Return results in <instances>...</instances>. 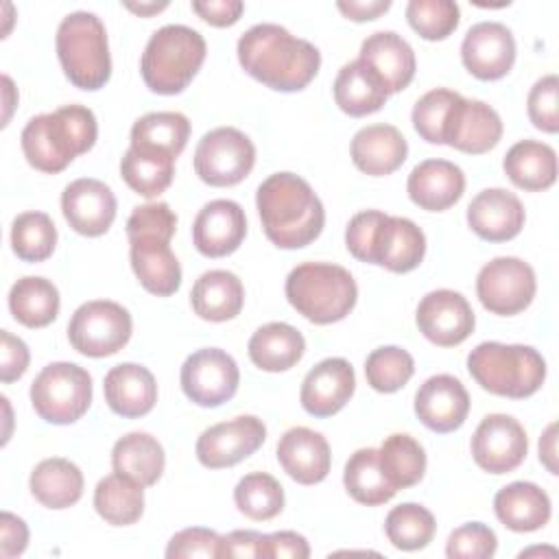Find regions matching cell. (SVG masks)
Listing matches in <instances>:
<instances>
[{"label": "cell", "instance_id": "obj_1", "mask_svg": "<svg viewBox=\"0 0 559 559\" xmlns=\"http://www.w3.org/2000/svg\"><path fill=\"white\" fill-rule=\"evenodd\" d=\"M238 61L247 74L277 92H299L319 72L321 52L280 24H255L238 39Z\"/></svg>", "mask_w": 559, "mask_h": 559}, {"label": "cell", "instance_id": "obj_2", "mask_svg": "<svg viewBox=\"0 0 559 559\" xmlns=\"http://www.w3.org/2000/svg\"><path fill=\"white\" fill-rule=\"evenodd\" d=\"M266 238L280 249H301L319 238L325 210L310 183L293 173L266 177L255 192Z\"/></svg>", "mask_w": 559, "mask_h": 559}, {"label": "cell", "instance_id": "obj_3", "mask_svg": "<svg viewBox=\"0 0 559 559\" xmlns=\"http://www.w3.org/2000/svg\"><path fill=\"white\" fill-rule=\"evenodd\" d=\"M345 247L360 262L380 264L393 273H408L424 260L426 236L411 218L365 210L347 223Z\"/></svg>", "mask_w": 559, "mask_h": 559}, {"label": "cell", "instance_id": "obj_4", "mask_svg": "<svg viewBox=\"0 0 559 559\" xmlns=\"http://www.w3.org/2000/svg\"><path fill=\"white\" fill-rule=\"evenodd\" d=\"M98 135L96 116L83 105H63L26 122L20 142L26 162L41 173H61L76 155L87 153Z\"/></svg>", "mask_w": 559, "mask_h": 559}, {"label": "cell", "instance_id": "obj_5", "mask_svg": "<svg viewBox=\"0 0 559 559\" xmlns=\"http://www.w3.org/2000/svg\"><path fill=\"white\" fill-rule=\"evenodd\" d=\"M205 52L207 46L199 31L186 24H166L146 41L140 59L142 79L155 94H179L203 66Z\"/></svg>", "mask_w": 559, "mask_h": 559}, {"label": "cell", "instance_id": "obj_6", "mask_svg": "<svg viewBox=\"0 0 559 559\" xmlns=\"http://www.w3.org/2000/svg\"><path fill=\"white\" fill-rule=\"evenodd\" d=\"M288 304L317 325L345 319L358 299L352 273L330 262L297 264L286 277Z\"/></svg>", "mask_w": 559, "mask_h": 559}, {"label": "cell", "instance_id": "obj_7", "mask_svg": "<svg viewBox=\"0 0 559 559\" xmlns=\"http://www.w3.org/2000/svg\"><path fill=\"white\" fill-rule=\"evenodd\" d=\"M467 371L485 391L522 400L542 389L546 380V360L531 345L485 341L469 352Z\"/></svg>", "mask_w": 559, "mask_h": 559}, {"label": "cell", "instance_id": "obj_8", "mask_svg": "<svg viewBox=\"0 0 559 559\" xmlns=\"http://www.w3.org/2000/svg\"><path fill=\"white\" fill-rule=\"evenodd\" d=\"M59 63L72 85L81 90H100L111 76V57L107 31L96 13H68L55 37Z\"/></svg>", "mask_w": 559, "mask_h": 559}, {"label": "cell", "instance_id": "obj_9", "mask_svg": "<svg viewBox=\"0 0 559 559\" xmlns=\"http://www.w3.org/2000/svg\"><path fill=\"white\" fill-rule=\"evenodd\" d=\"M31 404L48 424H74L92 404V376L74 362H50L31 384Z\"/></svg>", "mask_w": 559, "mask_h": 559}, {"label": "cell", "instance_id": "obj_10", "mask_svg": "<svg viewBox=\"0 0 559 559\" xmlns=\"http://www.w3.org/2000/svg\"><path fill=\"white\" fill-rule=\"evenodd\" d=\"M133 321L127 308L109 299H94L81 304L70 323V345L92 358H105L120 352L131 338Z\"/></svg>", "mask_w": 559, "mask_h": 559}, {"label": "cell", "instance_id": "obj_11", "mask_svg": "<svg viewBox=\"0 0 559 559\" xmlns=\"http://www.w3.org/2000/svg\"><path fill=\"white\" fill-rule=\"evenodd\" d=\"M255 164L253 142L234 127L207 131L194 148V173L214 188L240 183Z\"/></svg>", "mask_w": 559, "mask_h": 559}, {"label": "cell", "instance_id": "obj_12", "mask_svg": "<svg viewBox=\"0 0 559 559\" xmlns=\"http://www.w3.org/2000/svg\"><path fill=\"white\" fill-rule=\"evenodd\" d=\"M537 280L528 262L511 255L493 258L476 277V295L480 304L500 317L526 310L535 297Z\"/></svg>", "mask_w": 559, "mask_h": 559}, {"label": "cell", "instance_id": "obj_13", "mask_svg": "<svg viewBox=\"0 0 559 559\" xmlns=\"http://www.w3.org/2000/svg\"><path fill=\"white\" fill-rule=\"evenodd\" d=\"M179 380L190 402L214 408L236 395L240 371L227 352L218 347H203L186 358Z\"/></svg>", "mask_w": 559, "mask_h": 559}, {"label": "cell", "instance_id": "obj_14", "mask_svg": "<svg viewBox=\"0 0 559 559\" xmlns=\"http://www.w3.org/2000/svg\"><path fill=\"white\" fill-rule=\"evenodd\" d=\"M266 439V426L255 415H240L205 428L197 439V459L210 469L231 467L251 456Z\"/></svg>", "mask_w": 559, "mask_h": 559}, {"label": "cell", "instance_id": "obj_15", "mask_svg": "<svg viewBox=\"0 0 559 559\" xmlns=\"http://www.w3.org/2000/svg\"><path fill=\"white\" fill-rule=\"evenodd\" d=\"M528 452V437L522 424L502 413L487 415L472 437V456L489 474L513 472Z\"/></svg>", "mask_w": 559, "mask_h": 559}, {"label": "cell", "instance_id": "obj_16", "mask_svg": "<svg viewBox=\"0 0 559 559\" xmlns=\"http://www.w3.org/2000/svg\"><path fill=\"white\" fill-rule=\"evenodd\" d=\"M419 332L439 347H454L474 332V310L467 299L450 288L428 293L417 306Z\"/></svg>", "mask_w": 559, "mask_h": 559}, {"label": "cell", "instance_id": "obj_17", "mask_svg": "<svg viewBox=\"0 0 559 559\" xmlns=\"http://www.w3.org/2000/svg\"><path fill=\"white\" fill-rule=\"evenodd\" d=\"M461 59L467 72L480 81L502 79L513 68L515 39L500 22H478L463 37Z\"/></svg>", "mask_w": 559, "mask_h": 559}, {"label": "cell", "instance_id": "obj_18", "mask_svg": "<svg viewBox=\"0 0 559 559\" xmlns=\"http://www.w3.org/2000/svg\"><path fill=\"white\" fill-rule=\"evenodd\" d=\"M61 212L76 234L103 236L116 218V197L100 179H74L61 192Z\"/></svg>", "mask_w": 559, "mask_h": 559}, {"label": "cell", "instance_id": "obj_19", "mask_svg": "<svg viewBox=\"0 0 559 559\" xmlns=\"http://www.w3.org/2000/svg\"><path fill=\"white\" fill-rule=\"evenodd\" d=\"M247 234L245 210L229 199L205 203L192 223V242L207 258L234 253Z\"/></svg>", "mask_w": 559, "mask_h": 559}, {"label": "cell", "instance_id": "obj_20", "mask_svg": "<svg viewBox=\"0 0 559 559\" xmlns=\"http://www.w3.org/2000/svg\"><path fill=\"white\" fill-rule=\"evenodd\" d=\"M469 413V395L463 382L450 373L428 378L415 393V415L432 432H452Z\"/></svg>", "mask_w": 559, "mask_h": 559}, {"label": "cell", "instance_id": "obj_21", "mask_svg": "<svg viewBox=\"0 0 559 559\" xmlns=\"http://www.w3.org/2000/svg\"><path fill=\"white\" fill-rule=\"evenodd\" d=\"M354 389V367L345 358H325L306 373L299 400L312 417H330L349 402Z\"/></svg>", "mask_w": 559, "mask_h": 559}, {"label": "cell", "instance_id": "obj_22", "mask_svg": "<svg viewBox=\"0 0 559 559\" xmlns=\"http://www.w3.org/2000/svg\"><path fill=\"white\" fill-rule=\"evenodd\" d=\"M467 225L489 242L515 238L524 227V207L520 199L504 188H487L467 205Z\"/></svg>", "mask_w": 559, "mask_h": 559}, {"label": "cell", "instance_id": "obj_23", "mask_svg": "<svg viewBox=\"0 0 559 559\" xmlns=\"http://www.w3.org/2000/svg\"><path fill=\"white\" fill-rule=\"evenodd\" d=\"M500 138L502 120L498 111L483 100L461 96L445 129V144L469 155H480L493 148Z\"/></svg>", "mask_w": 559, "mask_h": 559}, {"label": "cell", "instance_id": "obj_24", "mask_svg": "<svg viewBox=\"0 0 559 559\" xmlns=\"http://www.w3.org/2000/svg\"><path fill=\"white\" fill-rule=\"evenodd\" d=\"M277 461L293 480L301 485H317L328 476L332 454L321 432L297 426L280 437Z\"/></svg>", "mask_w": 559, "mask_h": 559}, {"label": "cell", "instance_id": "obj_25", "mask_svg": "<svg viewBox=\"0 0 559 559\" xmlns=\"http://www.w3.org/2000/svg\"><path fill=\"white\" fill-rule=\"evenodd\" d=\"M358 59L382 81L389 94L404 90L415 76V52L411 44L393 31L369 35L360 46Z\"/></svg>", "mask_w": 559, "mask_h": 559}, {"label": "cell", "instance_id": "obj_26", "mask_svg": "<svg viewBox=\"0 0 559 559\" xmlns=\"http://www.w3.org/2000/svg\"><path fill=\"white\" fill-rule=\"evenodd\" d=\"M465 190L463 170L448 159L419 162L406 181V192L415 205L428 212H443L452 207Z\"/></svg>", "mask_w": 559, "mask_h": 559}, {"label": "cell", "instance_id": "obj_27", "mask_svg": "<svg viewBox=\"0 0 559 559\" xmlns=\"http://www.w3.org/2000/svg\"><path fill=\"white\" fill-rule=\"evenodd\" d=\"M107 406L120 417H142L153 411L157 402V382L153 373L135 362H120L111 367L103 382Z\"/></svg>", "mask_w": 559, "mask_h": 559}, {"label": "cell", "instance_id": "obj_28", "mask_svg": "<svg viewBox=\"0 0 559 559\" xmlns=\"http://www.w3.org/2000/svg\"><path fill=\"white\" fill-rule=\"evenodd\" d=\"M352 162L354 166L371 177L391 175L397 170L406 155L408 144L400 129L393 124H369L352 138Z\"/></svg>", "mask_w": 559, "mask_h": 559}, {"label": "cell", "instance_id": "obj_29", "mask_svg": "<svg viewBox=\"0 0 559 559\" xmlns=\"http://www.w3.org/2000/svg\"><path fill=\"white\" fill-rule=\"evenodd\" d=\"M129 245L131 269L140 284L157 297L177 293L181 284V266L170 251V245L159 238H135L129 240Z\"/></svg>", "mask_w": 559, "mask_h": 559}, {"label": "cell", "instance_id": "obj_30", "mask_svg": "<svg viewBox=\"0 0 559 559\" xmlns=\"http://www.w3.org/2000/svg\"><path fill=\"white\" fill-rule=\"evenodd\" d=\"M493 511L509 531L531 533L548 524L550 498L539 485L515 480L496 493Z\"/></svg>", "mask_w": 559, "mask_h": 559}, {"label": "cell", "instance_id": "obj_31", "mask_svg": "<svg viewBox=\"0 0 559 559\" xmlns=\"http://www.w3.org/2000/svg\"><path fill=\"white\" fill-rule=\"evenodd\" d=\"M245 301V288L238 275L231 271L214 269L205 271L192 286V310L205 321H229L240 314Z\"/></svg>", "mask_w": 559, "mask_h": 559}, {"label": "cell", "instance_id": "obj_32", "mask_svg": "<svg viewBox=\"0 0 559 559\" xmlns=\"http://www.w3.org/2000/svg\"><path fill=\"white\" fill-rule=\"evenodd\" d=\"M249 358L251 362L262 371H286L295 367L304 352L306 341L297 328L273 321L262 328H258L249 338Z\"/></svg>", "mask_w": 559, "mask_h": 559}, {"label": "cell", "instance_id": "obj_33", "mask_svg": "<svg viewBox=\"0 0 559 559\" xmlns=\"http://www.w3.org/2000/svg\"><path fill=\"white\" fill-rule=\"evenodd\" d=\"M28 487L44 507L68 509L83 496V472L68 459H44L31 472Z\"/></svg>", "mask_w": 559, "mask_h": 559}, {"label": "cell", "instance_id": "obj_34", "mask_svg": "<svg viewBox=\"0 0 559 559\" xmlns=\"http://www.w3.org/2000/svg\"><path fill=\"white\" fill-rule=\"evenodd\" d=\"M502 168L518 188L539 192L557 179V153L544 142L520 140L507 151Z\"/></svg>", "mask_w": 559, "mask_h": 559}, {"label": "cell", "instance_id": "obj_35", "mask_svg": "<svg viewBox=\"0 0 559 559\" xmlns=\"http://www.w3.org/2000/svg\"><path fill=\"white\" fill-rule=\"evenodd\" d=\"M111 465L114 472L135 480L142 487H151L159 480L166 456L162 443L148 432H129L114 443Z\"/></svg>", "mask_w": 559, "mask_h": 559}, {"label": "cell", "instance_id": "obj_36", "mask_svg": "<svg viewBox=\"0 0 559 559\" xmlns=\"http://www.w3.org/2000/svg\"><path fill=\"white\" fill-rule=\"evenodd\" d=\"M389 92L382 81L360 61L345 63L334 79V100L347 116L376 114L386 103Z\"/></svg>", "mask_w": 559, "mask_h": 559}, {"label": "cell", "instance_id": "obj_37", "mask_svg": "<svg viewBox=\"0 0 559 559\" xmlns=\"http://www.w3.org/2000/svg\"><path fill=\"white\" fill-rule=\"evenodd\" d=\"M190 120L179 111H151L131 127V146L177 159L186 148Z\"/></svg>", "mask_w": 559, "mask_h": 559}, {"label": "cell", "instance_id": "obj_38", "mask_svg": "<svg viewBox=\"0 0 559 559\" xmlns=\"http://www.w3.org/2000/svg\"><path fill=\"white\" fill-rule=\"evenodd\" d=\"M9 310L26 328H46L59 314V290L46 277H20L9 290Z\"/></svg>", "mask_w": 559, "mask_h": 559}, {"label": "cell", "instance_id": "obj_39", "mask_svg": "<svg viewBox=\"0 0 559 559\" xmlns=\"http://www.w3.org/2000/svg\"><path fill=\"white\" fill-rule=\"evenodd\" d=\"M96 513L114 526H129L142 518L144 491L135 480L114 472L98 480L94 489Z\"/></svg>", "mask_w": 559, "mask_h": 559}, {"label": "cell", "instance_id": "obj_40", "mask_svg": "<svg viewBox=\"0 0 559 559\" xmlns=\"http://www.w3.org/2000/svg\"><path fill=\"white\" fill-rule=\"evenodd\" d=\"M343 485L347 493L365 507L384 504L395 496V489L382 474L376 448H360L347 459Z\"/></svg>", "mask_w": 559, "mask_h": 559}, {"label": "cell", "instance_id": "obj_41", "mask_svg": "<svg viewBox=\"0 0 559 559\" xmlns=\"http://www.w3.org/2000/svg\"><path fill=\"white\" fill-rule=\"evenodd\" d=\"M378 461L382 474L395 491L417 485L426 472V452L421 443L411 435L402 432H395L382 441L378 450Z\"/></svg>", "mask_w": 559, "mask_h": 559}, {"label": "cell", "instance_id": "obj_42", "mask_svg": "<svg viewBox=\"0 0 559 559\" xmlns=\"http://www.w3.org/2000/svg\"><path fill=\"white\" fill-rule=\"evenodd\" d=\"M120 175L127 186L144 199L159 197L175 177V159L168 155L129 146L120 162Z\"/></svg>", "mask_w": 559, "mask_h": 559}, {"label": "cell", "instance_id": "obj_43", "mask_svg": "<svg viewBox=\"0 0 559 559\" xmlns=\"http://www.w3.org/2000/svg\"><path fill=\"white\" fill-rule=\"evenodd\" d=\"M57 245V227L46 212H22L11 225L13 253L24 262H44Z\"/></svg>", "mask_w": 559, "mask_h": 559}, {"label": "cell", "instance_id": "obj_44", "mask_svg": "<svg viewBox=\"0 0 559 559\" xmlns=\"http://www.w3.org/2000/svg\"><path fill=\"white\" fill-rule=\"evenodd\" d=\"M435 515L415 502L397 504L384 520V533L389 542L400 550H419L435 537Z\"/></svg>", "mask_w": 559, "mask_h": 559}, {"label": "cell", "instance_id": "obj_45", "mask_svg": "<svg viewBox=\"0 0 559 559\" xmlns=\"http://www.w3.org/2000/svg\"><path fill=\"white\" fill-rule=\"evenodd\" d=\"M234 502L249 520L264 522L284 509V489L271 474L251 472L238 480Z\"/></svg>", "mask_w": 559, "mask_h": 559}, {"label": "cell", "instance_id": "obj_46", "mask_svg": "<svg viewBox=\"0 0 559 559\" xmlns=\"http://www.w3.org/2000/svg\"><path fill=\"white\" fill-rule=\"evenodd\" d=\"M413 373H415L413 356L397 345L378 347L365 360L367 382L378 393L400 391L413 378Z\"/></svg>", "mask_w": 559, "mask_h": 559}, {"label": "cell", "instance_id": "obj_47", "mask_svg": "<svg viewBox=\"0 0 559 559\" xmlns=\"http://www.w3.org/2000/svg\"><path fill=\"white\" fill-rule=\"evenodd\" d=\"M461 94L437 87L426 92L413 107V127L430 144H445V129Z\"/></svg>", "mask_w": 559, "mask_h": 559}, {"label": "cell", "instance_id": "obj_48", "mask_svg": "<svg viewBox=\"0 0 559 559\" xmlns=\"http://www.w3.org/2000/svg\"><path fill=\"white\" fill-rule=\"evenodd\" d=\"M406 20L419 37L439 41L456 31L461 11L452 0H411L406 4Z\"/></svg>", "mask_w": 559, "mask_h": 559}, {"label": "cell", "instance_id": "obj_49", "mask_svg": "<svg viewBox=\"0 0 559 559\" xmlns=\"http://www.w3.org/2000/svg\"><path fill=\"white\" fill-rule=\"evenodd\" d=\"M177 229V216L168 203H146L133 207L127 221V236L129 240L135 238H159L170 242Z\"/></svg>", "mask_w": 559, "mask_h": 559}, {"label": "cell", "instance_id": "obj_50", "mask_svg": "<svg viewBox=\"0 0 559 559\" xmlns=\"http://www.w3.org/2000/svg\"><path fill=\"white\" fill-rule=\"evenodd\" d=\"M498 548L496 533L483 522H467L454 528L445 544V555L450 559H487L493 557Z\"/></svg>", "mask_w": 559, "mask_h": 559}, {"label": "cell", "instance_id": "obj_51", "mask_svg": "<svg viewBox=\"0 0 559 559\" xmlns=\"http://www.w3.org/2000/svg\"><path fill=\"white\" fill-rule=\"evenodd\" d=\"M557 94H559V79L557 74H546L528 92L526 109L531 122L546 131L557 133L559 131V109H557Z\"/></svg>", "mask_w": 559, "mask_h": 559}, {"label": "cell", "instance_id": "obj_52", "mask_svg": "<svg viewBox=\"0 0 559 559\" xmlns=\"http://www.w3.org/2000/svg\"><path fill=\"white\" fill-rule=\"evenodd\" d=\"M218 544H221L218 533H214L210 528L192 526V528H183V531H179L170 537L168 548H166V557L168 559L218 557Z\"/></svg>", "mask_w": 559, "mask_h": 559}, {"label": "cell", "instance_id": "obj_53", "mask_svg": "<svg viewBox=\"0 0 559 559\" xmlns=\"http://www.w3.org/2000/svg\"><path fill=\"white\" fill-rule=\"evenodd\" d=\"M0 380L2 382H13L20 380L28 367L31 354L26 343L20 336H13L9 330L0 332Z\"/></svg>", "mask_w": 559, "mask_h": 559}, {"label": "cell", "instance_id": "obj_54", "mask_svg": "<svg viewBox=\"0 0 559 559\" xmlns=\"http://www.w3.org/2000/svg\"><path fill=\"white\" fill-rule=\"evenodd\" d=\"M308 559L310 546L304 535L295 531H280L262 535V559Z\"/></svg>", "mask_w": 559, "mask_h": 559}, {"label": "cell", "instance_id": "obj_55", "mask_svg": "<svg viewBox=\"0 0 559 559\" xmlns=\"http://www.w3.org/2000/svg\"><path fill=\"white\" fill-rule=\"evenodd\" d=\"M245 4L240 0H194L192 11L212 26H231L240 20Z\"/></svg>", "mask_w": 559, "mask_h": 559}, {"label": "cell", "instance_id": "obj_56", "mask_svg": "<svg viewBox=\"0 0 559 559\" xmlns=\"http://www.w3.org/2000/svg\"><path fill=\"white\" fill-rule=\"evenodd\" d=\"M218 557H262V533L231 531L223 535Z\"/></svg>", "mask_w": 559, "mask_h": 559}, {"label": "cell", "instance_id": "obj_57", "mask_svg": "<svg viewBox=\"0 0 559 559\" xmlns=\"http://www.w3.org/2000/svg\"><path fill=\"white\" fill-rule=\"evenodd\" d=\"M0 528H2V548H0V555L4 559H11V557H17L26 550V544H28V528L24 524L22 518L4 511L0 515Z\"/></svg>", "mask_w": 559, "mask_h": 559}, {"label": "cell", "instance_id": "obj_58", "mask_svg": "<svg viewBox=\"0 0 559 559\" xmlns=\"http://www.w3.org/2000/svg\"><path fill=\"white\" fill-rule=\"evenodd\" d=\"M338 11L347 17V20H354V22H367V20H376L378 15L386 13L389 7H391V0H341L336 2Z\"/></svg>", "mask_w": 559, "mask_h": 559}, {"label": "cell", "instance_id": "obj_59", "mask_svg": "<svg viewBox=\"0 0 559 559\" xmlns=\"http://www.w3.org/2000/svg\"><path fill=\"white\" fill-rule=\"evenodd\" d=\"M555 430H557V426L550 424V426L546 428L544 437L539 439V461L548 467L550 474H557V463H555V459H557L555 441H557V439H555Z\"/></svg>", "mask_w": 559, "mask_h": 559}, {"label": "cell", "instance_id": "obj_60", "mask_svg": "<svg viewBox=\"0 0 559 559\" xmlns=\"http://www.w3.org/2000/svg\"><path fill=\"white\" fill-rule=\"evenodd\" d=\"M124 7L133 13H140V15H153L162 9L168 7V2H140V4H133V2H124Z\"/></svg>", "mask_w": 559, "mask_h": 559}]
</instances>
